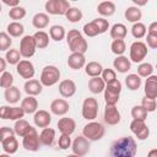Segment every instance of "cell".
<instances>
[{"mask_svg":"<svg viewBox=\"0 0 157 157\" xmlns=\"http://www.w3.org/2000/svg\"><path fill=\"white\" fill-rule=\"evenodd\" d=\"M21 58L22 56H21L18 49H9L5 55V60L10 65H17L21 61Z\"/></svg>","mask_w":157,"mask_h":157,"instance_id":"42","label":"cell"},{"mask_svg":"<svg viewBox=\"0 0 157 157\" xmlns=\"http://www.w3.org/2000/svg\"><path fill=\"white\" fill-rule=\"evenodd\" d=\"M33 126L29 125V123L25 119H20V120H16L15 121V125H13V132L16 135H18L20 137H23L25 135H27L29 132V130L32 129Z\"/></svg>","mask_w":157,"mask_h":157,"instance_id":"29","label":"cell"},{"mask_svg":"<svg viewBox=\"0 0 157 157\" xmlns=\"http://www.w3.org/2000/svg\"><path fill=\"white\" fill-rule=\"evenodd\" d=\"M6 65H7V63H6L5 58H1L0 56V74H2L4 71H6Z\"/></svg>","mask_w":157,"mask_h":157,"instance_id":"57","label":"cell"},{"mask_svg":"<svg viewBox=\"0 0 157 157\" xmlns=\"http://www.w3.org/2000/svg\"><path fill=\"white\" fill-rule=\"evenodd\" d=\"M59 80H60V70L55 65H47L43 67L39 77V82L42 83V86L45 87L54 86L55 83L59 82Z\"/></svg>","mask_w":157,"mask_h":157,"instance_id":"4","label":"cell"},{"mask_svg":"<svg viewBox=\"0 0 157 157\" xmlns=\"http://www.w3.org/2000/svg\"><path fill=\"white\" fill-rule=\"evenodd\" d=\"M66 43H67L71 53L85 54L88 49L87 40L85 39V37L81 34V32L78 29H70L66 33Z\"/></svg>","mask_w":157,"mask_h":157,"instance_id":"2","label":"cell"},{"mask_svg":"<svg viewBox=\"0 0 157 157\" xmlns=\"http://www.w3.org/2000/svg\"><path fill=\"white\" fill-rule=\"evenodd\" d=\"M55 140V130L52 128H44L42 129L40 134H39V141L40 145L44 146H52L54 144Z\"/></svg>","mask_w":157,"mask_h":157,"instance_id":"26","label":"cell"},{"mask_svg":"<svg viewBox=\"0 0 157 157\" xmlns=\"http://www.w3.org/2000/svg\"><path fill=\"white\" fill-rule=\"evenodd\" d=\"M23 90H25V92L27 93V96L36 97V96H38V94L42 93L43 86H42V83L39 82V80L31 78V80H27V81L25 82Z\"/></svg>","mask_w":157,"mask_h":157,"instance_id":"20","label":"cell"},{"mask_svg":"<svg viewBox=\"0 0 157 157\" xmlns=\"http://www.w3.org/2000/svg\"><path fill=\"white\" fill-rule=\"evenodd\" d=\"M36 50H37V47H36L33 36H29V34L23 36L20 40V50H18L21 56L28 60L29 58H32L34 55Z\"/></svg>","mask_w":157,"mask_h":157,"instance_id":"9","label":"cell"},{"mask_svg":"<svg viewBox=\"0 0 157 157\" xmlns=\"http://www.w3.org/2000/svg\"><path fill=\"white\" fill-rule=\"evenodd\" d=\"M110 37L113 39H124L128 34V29L123 23H114L110 27Z\"/></svg>","mask_w":157,"mask_h":157,"instance_id":"36","label":"cell"},{"mask_svg":"<svg viewBox=\"0 0 157 157\" xmlns=\"http://www.w3.org/2000/svg\"><path fill=\"white\" fill-rule=\"evenodd\" d=\"M0 157H11V155H7V153H0Z\"/></svg>","mask_w":157,"mask_h":157,"instance_id":"59","label":"cell"},{"mask_svg":"<svg viewBox=\"0 0 157 157\" xmlns=\"http://www.w3.org/2000/svg\"><path fill=\"white\" fill-rule=\"evenodd\" d=\"M1 10H2V5H1V2H0V13H1Z\"/></svg>","mask_w":157,"mask_h":157,"instance_id":"61","label":"cell"},{"mask_svg":"<svg viewBox=\"0 0 157 157\" xmlns=\"http://www.w3.org/2000/svg\"><path fill=\"white\" fill-rule=\"evenodd\" d=\"M101 78L104 81V83H110L113 82L114 80H117V72L113 70V69H103L102 74H101Z\"/></svg>","mask_w":157,"mask_h":157,"instance_id":"49","label":"cell"},{"mask_svg":"<svg viewBox=\"0 0 157 157\" xmlns=\"http://www.w3.org/2000/svg\"><path fill=\"white\" fill-rule=\"evenodd\" d=\"M1 145H2L4 152L7 153V155H13L18 150V141H17V139L15 136H11V137L4 140L1 142Z\"/></svg>","mask_w":157,"mask_h":157,"instance_id":"35","label":"cell"},{"mask_svg":"<svg viewBox=\"0 0 157 157\" xmlns=\"http://www.w3.org/2000/svg\"><path fill=\"white\" fill-rule=\"evenodd\" d=\"M105 88V83L104 81L101 78V76L98 77H91L88 81V90L93 93V94H99L104 91Z\"/></svg>","mask_w":157,"mask_h":157,"instance_id":"28","label":"cell"},{"mask_svg":"<svg viewBox=\"0 0 157 157\" xmlns=\"http://www.w3.org/2000/svg\"><path fill=\"white\" fill-rule=\"evenodd\" d=\"M49 37L53 40H55V42L63 40L66 37V32H65L64 26H61V25H54V26H52L49 28Z\"/></svg>","mask_w":157,"mask_h":157,"instance_id":"37","label":"cell"},{"mask_svg":"<svg viewBox=\"0 0 157 157\" xmlns=\"http://www.w3.org/2000/svg\"><path fill=\"white\" fill-rule=\"evenodd\" d=\"M105 134L104 126L98 121H88L82 129V136L86 137L88 141H98Z\"/></svg>","mask_w":157,"mask_h":157,"instance_id":"3","label":"cell"},{"mask_svg":"<svg viewBox=\"0 0 157 157\" xmlns=\"http://www.w3.org/2000/svg\"><path fill=\"white\" fill-rule=\"evenodd\" d=\"M153 65L150 63H140L137 66V76L140 77H148L153 75Z\"/></svg>","mask_w":157,"mask_h":157,"instance_id":"43","label":"cell"},{"mask_svg":"<svg viewBox=\"0 0 157 157\" xmlns=\"http://www.w3.org/2000/svg\"><path fill=\"white\" fill-rule=\"evenodd\" d=\"M12 44L11 37L6 32H0V52H7Z\"/></svg>","mask_w":157,"mask_h":157,"instance_id":"47","label":"cell"},{"mask_svg":"<svg viewBox=\"0 0 157 157\" xmlns=\"http://www.w3.org/2000/svg\"><path fill=\"white\" fill-rule=\"evenodd\" d=\"M16 71H17V74H18L22 78H26V80L33 78V76H34V74H36L34 65L32 64V61H29V60H27V59L21 60V61L16 65Z\"/></svg>","mask_w":157,"mask_h":157,"instance_id":"15","label":"cell"},{"mask_svg":"<svg viewBox=\"0 0 157 157\" xmlns=\"http://www.w3.org/2000/svg\"><path fill=\"white\" fill-rule=\"evenodd\" d=\"M94 22L97 23L101 34H103V33H105V32L108 31V28H109V22H108V20H105V18H103V17H98V18H94Z\"/></svg>","mask_w":157,"mask_h":157,"instance_id":"52","label":"cell"},{"mask_svg":"<svg viewBox=\"0 0 157 157\" xmlns=\"http://www.w3.org/2000/svg\"><path fill=\"white\" fill-rule=\"evenodd\" d=\"M49 15L45 12H37L32 18V25L37 29H43L49 25Z\"/></svg>","mask_w":157,"mask_h":157,"instance_id":"27","label":"cell"},{"mask_svg":"<svg viewBox=\"0 0 157 157\" xmlns=\"http://www.w3.org/2000/svg\"><path fill=\"white\" fill-rule=\"evenodd\" d=\"M67 65L70 69L72 70H80L82 67H85L86 65V58L85 54H80V53H71L67 58Z\"/></svg>","mask_w":157,"mask_h":157,"instance_id":"22","label":"cell"},{"mask_svg":"<svg viewBox=\"0 0 157 157\" xmlns=\"http://www.w3.org/2000/svg\"><path fill=\"white\" fill-rule=\"evenodd\" d=\"M110 50L117 56L124 55V53L126 50V44H125L124 39H113V42L110 44Z\"/></svg>","mask_w":157,"mask_h":157,"instance_id":"40","label":"cell"},{"mask_svg":"<svg viewBox=\"0 0 157 157\" xmlns=\"http://www.w3.org/2000/svg\"><path fill=\"white\" fill-rule=\"evenodd\" d=\"M11 86H13V76H12L11 72L4 71L1 74V76H0V87L6 90V88H9Z\"/></svg>","mask_w":157,"mask_h":157,"instance_id":"46","label":"cell"},{"mask_svg":"<svg viewBox=\"0 0 157 157\" xmlns=\"http://www.w3.org/2000/svg\"><path fill=\"white\" fill-rule=\"evenodd\" d=\"M141 77L137 76L136 74H129L125 77V85L130 91H137L141 87Z\"/></svg>","mask_w":157,"mask_h":157,"instance_id":"38","label":"cell"},{"mask_svg":"<svg viewBox=\"0 0 157 157\" xmlns=\"http://www.w3.org/2000/svg\"><path fill=\"white\" fill-rule=\"evenodd\" d=\"M22 146L25 150L29 152H36L40 147V141H39V135L36 130V128H32L27 135L22 137Z\"/></svg>","mask_w":157,"mask_h":157,"instance_id":"10","label":"cell"},{"mask_svg":"<svg viewBox=\"0 0 157 157\" xmlns=\"http://www.w3.org/2000/svg\"><path fill=\"white\" fill-rule=\"evenodd\" d=\"M47 13L49 15H64L71 7L67 0H48L44 5Z\"/></svg>","mask_w":157,"mask_h":157,"instance_id":"8","label":"cell"},{"mask_svg":"<svg viewBox=\"0 0 157 157\" xmlns=\"http://www.w3.org/2000/svg\"><path fill=\"white\" fill-rule=\"evenodd\" d=\"M82 118L86 120H94L98 115V101L93 97H87L82 102V109H81Z\"/></svg>","mask_w":157,"mask_h":157,"instance_id":"7","label":"cell"},{"mask_svg":"<svg viewBox=\"0 0 157 157\" xmlns=\"http://www.w3.org/2000/svg\"><path fill=\"white\" fill-rule=\"evenodd\" d=\"M33 121H34V125L38 126V128H48L52 123V115L49 112L44 110V109H39L34 113L33 115Z\"/></svg>","mask_w":157,"mask_h":157,"instance_id":"18","label":"cell"},{"mask_svg":"<svg viewBox=\"0 0 157 157\" xmlns=\"http://www.w3.org/2000/svg\"><path fill=\"white\" fill-rule=\"evenodd\" d=\"M113 66H114V71H118L120 74H125L131 69V61L129 60L128 56L125 55H119L113 60Z\"/></svg>","mask_w":157,"mask_h":157,"instance_id":"24","label":"cell"},{"mask_svg":"<svg viewBox=\"0 0 157 157\" xmlns=\"http://www.w3.org/2000/svg\"><path fill=\"white\" fill-rule=\"evenodd\" d=\"M103 71V66L98 61H90L85 65V72L90 77H98Z\"/></svg>","mask_w":157,"mask_h":157,"instance_id":"32","label":"cell"},{"mask_svg":"<svg viewBox=\"0 0 157 157\" xmlns=\"http://www.w3.org/2000/svg\"><path fill=\"white\" fill-rule=\"evenodd\" d=\"M147 113H152L156 110V107H157V103H156V99H151V98H146L144 97L141 99V104H140Z\"/></svg>","mask_w":157,"mask_h":157,"instance_id":"50","label":"cell"},{"mask_svg":"<svg viewBox=\"0 0 157 157\" xmlns=\"http://www.w3.org/2000/svg\"><path fill=\"white\" fill-rule=\"evenodd\" d=\"M147 157H157V148H152L148 151Z\"/></svg>","mask_w":157,"mask_h":157,"instance_id":"58","label":"cell"},{"mask_svg":"<svg viewBox=\"0 0 157 157\" xmlns=\"http://www.w3.org/2000/svg\"><path fill=\"white\" fill-rule=\"evenodd\" d=\"M56 126L59 129V131L61 134H65V135H72L76 130V121L72 119V118H67V117H63L58 120L56 123Z\"/></svg>","mask_w":157,"mask_h":157,"instance_id":"17","label":"cell"},{"mask_svg":"<svg viewBox=\"0 0 157 157\" xmlns=\"http://www.w3.org/2000/svg\"><path fill=\"white\" fill-rule=\"evenodd\" d=\"M137 144L132 136H121L117 139L109 148L110 157H135Z\"/></svg>","mask_w":157,"mask_h":157,"instance_id":"1","label":"cell"},{"mask_svg":"<svg viewBox=\"0 0 157 157\" xmlns=\"http://www.w3.org/2000/svg\"><path fill=\"white\" fill-rule=\"evenodd\" d=\"M11 136H15L12 128H9V126H1L0 128V142H2L4 140H6Z\"/></svg>","mask_w":157,"mask_h":157,"instance_id":"53","label":"cell"},{"mask_svg":"<svg viewBox=\"0 0 157 157\" xmlns=\"http://www.w3.org/2000/svg\"><path fill=\"white\" fill-rule=\"evenodd\" d=\"M2 4L10 6V9L16 7V6H20V1L18 0H2Z\"/></svg>","mask_w":157,"mask_h":157,"instance_id":"56","label":"cell"},{"mask_svg":"<svg viewBox=\"0 0 157 157\" xmlns=\"http://www.w3.org/2000/svg\"><path fill=\"white\" fill-rule=\"evenodd\" d=\"M21 109L25 114H34L38 110V101L36 97L27 96L21 101Z\"/></svg>","mask_w":157,"mask_h":157,"instance_id":"23","label":"cell"},{"mask_svg":"<svg viewBox=\"0 0 157 157\" xmlns=\"http://www.w3.org/2000/svg\"><path fill=\"white\" fill-rule=\"evenodd\" d=\"M144 92H145L146 98L156 99V97H157V76L151 75L146 78Z\"/></svg>","mask_w":157,"mask_h":157,"instance_id":"21","label":"cell"},{"mask_svg":"<svg viewBox=\"0 0 157 157\" xmlns=\"http://www.w3.org/2000/svg\"><path fill=\"white\" fill-rule=\"evenodd\" d=\"M146 33H147V28H146V26L142 22H136V23L132 25V27H131V34H132L134 38L141 39V38H144L146 36Z\"/></svg>","mask_w":157,"mask_h":157,"instance_id":"41","label":"cell"},{"mask_svg":"<svg viewBox=\"0 0 157 157\" xmlns=\"http://www.w3.org/2000/svg\"><path fill=\"white\" fill-rule=\"evenodd\" d=\"M25 113L21 107H10V105H1L0 107V118L7 120H20L23 119Z\"/></svg>","mask_w":157,"mask_h":157,"instance_id":"13","label":"cell"},{"mask_svg":"<svg viewBox=\"0 0 157 157\" xmlns=\"http://www.w3.org/2000/svg\"><path fill=\"white\" fill-rule=\"evenodd\" d=\"M69 109H70V104L64 98H56V99L52 101V103H50V112L54 115L63 117L69 112Z\"/></svg>","mask_w":157,"mask_h":157,"instance_id":"16","label":"cell"},{"mask_svg":"<svg viewBox=\"0 0 157 157\" xmlns=\"http://www.w3.org/2000/svg\"><path fill=\"white\" fill-rule=\"evenodd\" d=\"M147 53H148V49H147L146 44L144 42H141V40H136V42L131 43V45H130V49H129V60L131 63L140 64L146 58Z\"/></svg>","mask_w":157,"mask_h":157,"instance_id":"6","label":"cell"},{"mask_svg":"<svg viewBox=\"0 0 157 157\" xmlns=\"http://www.w3.org/2000/svg\"><path fill=\"white\" fill-rule=\"evenodd\" d=\"M147 114H148V113H147L141 105H134V107L131 108V117H132V119L146 120Z\"/></svg>","mask_w":157,"mask_h":157,"instance_id":"48","label":"cell"},{"mask_svg":"<svg viewBox=\"0 0 157 157\" xmlns=\"http://www.w3.org/2000/svg\"><path fill=\"white\" fill-rule=\"evenodd\" d=\"M82 11L78 9V7H70L66 13H65V17L69 22L71 23H76V22H80L82 20Z\"/></svg>","mask_w":157,"mask_h":157,"instance_id":"39","label":"cell"},{"mask_svg":"<svg viewBox=\"0 0 157 157\" xmlns=\"http://www.w3.org/2000/svg\"><path fill=\"white\" fill-rule=\"evenodd\" d=\"M26 16V9L22 6H16L9 10V17L13 20V22H18V20H22Z\"/></svg>","mask_w":157,"mask_h":157,"instance_id":"45","label":"cell"},{"mask_svg":"<svg viewBox=\"0 0 157 157\" xmlns=\"http://www.w3.org/2000/svg\"><path fill=\"white\" fill-rule=\"evenodd\" d=\"M66 157H78V156H76V155H74V153H71V155H67Z\"/></svg>","mask_w":157,"mask_h":157,"instance_id":"60","label":"cell"},{"mask_svg":"<svg viewBox=\"0 0 157 157\" xmlns=\"http://www.w3.org/2000/svg\"><path fill=\"white\" fill-rule=\"evenodd\" d=\"M130 131L137 137V140H146L150 135V129L146 125L145 120L132 119L130 123Z\"/></svg>","mask_w":157,"mask_h":157,"instance_id":"11","label":"cell"},{"mask_svg":"<svg viewBox=\"0 0 157 157\" xmlns=\"http://www.w3.org/2000/svg\"><path fill=\"white\" fill-rule=\"evenodd\" d=\"M121 82L117 78L114 80L113 82L110 83H107L105 85V88H104V101H105V104H112V105H115L118 102H119V98H120V93H121Z\"/></svg>","mask_w":157,"mask_h":157,"instance_id":"5","label":"cell"},{"mask_svg":"<svg viewBox=\"0 0 157 157\" xmlns=\"http://www.w3.org/2000/svg\"><path fill=\"white\" fill-rule=\"evenodd\" d=\"M83 33L87 36V37H96V36H98V34H101L99 33V29H98V26H97V23L94 22V20H92L91 22H87V23H85L83 25Z\"/></svg>","mask_w":157,"mask_h":157,"instance_id":"44","label":"cell"},{"mask_svg":"<svg viewBox=\"0 0 157 157\" xmlns=\"http://www.w3.org/2000/svg\"><path fill=\"white\" fill-rule=\"evenodd\" d=\"M90 148H91V145H90V141L83 137L82 135L81 136H77L72 142H71V150H72V153L78 156V157H83L86 156L88 152H90Z\"/></svg>","mask_w":157,"mask_h":157,"instance_id":"12","label":"cell"},{"mask_svg":"<svg viewBox=\"0 0 157 157\" xmlns=\"http://www.w3.org/2000/svg\"><path fill=\"white\" fill-rule=\"evenodd\" d=\"M124 16L125 18L131 22V23H136V22H140L141 17H142V12L141 10L137 7V6H129L125 12H124Z\"/></svg>","mask_w":157,"mask_h":157,"instance_id":"31","label":"cell"},{"mask_svg":"<svg viewBox=\"0 0 157 157\" xmlns=\"http://www.w3.org/2000/svg\"><path fill=\"white\" fill-rule=\"evenodd\" d=\"M37 49H44L49 45V34L44 31H37L33 34Z\"/></svg>","mask_w":157,"mask_h":157,"instance_id":"34","label":"cell"},{"mask_svg":"<svg viewBox=\"0 0 157 157\" xmlns=\"http://www.w3.org/2000/svg\"><path fill=\"white\" fill-rule=\"evenodd\" d=\"M25 32V27L21 22H10L6 27V33L12 38H18L23 34Z\"/></svg>","mask_w":157,"mask_h":157,"instance_id":"33","label":"cell"},{"mask_svg":"<svg viewBox=\"0 0 157 157\" xmlns=\"http://www.w3.org/2000/svg\"><path fill=\"white\" fill-rule=\"evenodd\" d=\"M97 11L101 16L109 17L115 12V4L113 1H102L97 6Z\"/></svg>","mask_w":157,"mask_h":157,"instance_id":"30","label":"cell"},{"mask_svg":"<svg viewBox=\"0 0 157 157\" xmlns=\"http://www.w3.org/2000/svg\"><path fill=\"white\" fill-rule=\"evenodd\" d=\"M103 119L104 123L108 125H117L120 123V112L118 110L117 105H112V104H105L104 108V113H103Z\"/></svg>","mask_w":157,"mask_h":157,"instance_id":"14","label":"cell"},{"mask_svg":"<svg viewBox=\"0 0 157 157\" xmlns=\"http://www.w3.org/2000/svg\"><path fill=\"white\" fill-rule=\"evenodd\" d=\"M71 137L70 135H65V134H61L59 136V140H58V146L61 148V150H67L69 147H71Z\"/></svg>","mask_w":157,"mask_h":157,"instance_id":"51","label":"cell"},{"mask_svg":"<svg viewBox=\"0 0 157 157\" xmlns=\"http://www.w3.org/2000/svg\"><path fill=\"white\" fill-rule=\"evenodd\" d=\"M76 83L70 80V78H66V80H63L60 81L59 83V93L64 97V98H70L72 97L75 93H76Z\"/></svg>","mask_w":157,"mask_h":157,"instance_id":"19","label":"cell"},{"mask_svg":"<svg viewBox=\"0 0 157 157\" xmlns=\"http://www.w3.org/2000/svg\"><path fill=\"white\" fill-rule=\"evenodd\" d=\"M146 37V47L151 48V49H156L157 48V36H151V34H147L145 36Z\"/></svg>","mask_w":157,"mask_h":157,"instance_id":"54","label":"cell"},{"mask_svg":"<svg viewBox=\"0 0 157 157\" xmlns=\"http://www.w3.org/2000/svg\"><path fill=\"white\" fill-rule=\"evenodd\" d=\"M147 34L157 36V22H151V25L147 28Z\"/></svg>","mask_w":157,"mask_h":157,"instance_id":"55","label":"cell"},{"mask_svg":"<svg viewBox=\"0 0 157 157\" xmlns=\"http://www.w3.org/2000/svg\"><path fill=\"white\" fill-rule=\"evenodd\" d=\"M4 97H5V101L9 104H16L21 99V91H20L18 87L11 86V87H9V88L5 90Z\"/></svg>","mask_w":157,"mask_h":157,"instance_id":"25","label":"cell"}]
</instances>
